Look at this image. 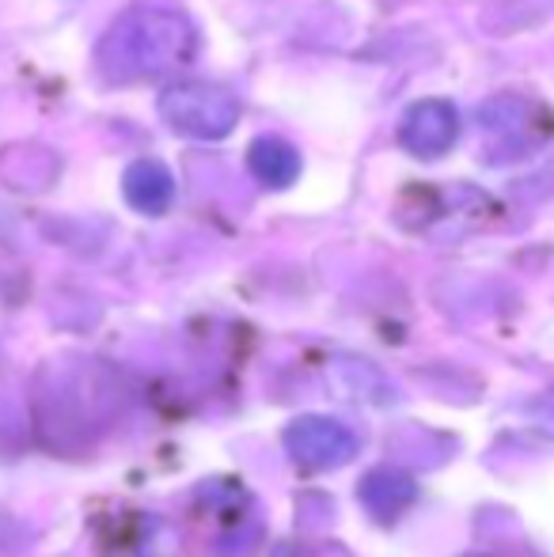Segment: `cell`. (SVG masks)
<instances>
[{
    "instance_id": "52a82bcc",
    "label": "cell",
    "mask_w": 554,
    "mask_h": 557,
    "mask_svg": "<svg viewBox=\"0 0 554 557\" xmlns=\"http://www.w3.org/2000/svg\"><path fill=\"white\" fill-rule=\"evenodd\" d=\"M247 168L267 190H288L300 178V152L285 137H255L247 148Z\"/></svg>"
},
{
    "instance_id": "6da1fadb",
    "label": "cell",
    "mask_w": 554,
    "mask_h": 557,
    "mask_svg": "<svg viewBox=\"0 0 554 557\" xmlns=\"http://www.w3.org/2000/svg\"><path fill=\"white\" fill-rule=\"evenodd\" d=\"M198 53V30L175 8L137 4L99 38L96 65L107 84H148L186 69Z\"/></svg>"
},
{
    "instance_id": "5b68a950",
    "label": "cell",
    "mask_w": 554,
    "mask_h": 557,
    "mask_svg": "<svg viewBox=\"0 0 554 557\" xmlns=\"http://www.w3.org/2000/svg\"><path fill=\"white\" fill-rule=\"evenodd\" d=\"M532 114L535 107L525 103L517 96H502L490 99L487 107L479 111V122L490 137V160H517V152H525L528 145L543 137V133L532 129Z\"/></svg>"
},
{
    "instance_id": "277c9868",
    "label": "cell",
    "mask_w": 554,
    "mask_h": 557,
    "mask_svg": "<svg viewBox=\"0 0 554 557\" xmlns=\"http://www.w3.org/2000/svg\"><path fill=\"white\" fill-rule=\"evenodd\" d=\"M459 140V111L448 99H418L399 122V145L415 160H441Z\"/></svg>"
},
{
    "instance_id": "8992f818",
    "label": "cell",
    "mask_w": 554,
    "mask_h": 557,
    "mask_svg": "<svg viewBox=\"0 0 554 557\" xmlns=\"http://www.w3.org/2000/svg\"><path fill=\"white\" fill-rule=\"evenodd\" d=\"M122 194H126L130 209L140 216H163L175 201V175L168 171V163L152 160H134L122 175Z\"/></svg>"
},
{
    "instance_id": "ba28073f",
    "label": "cell",
    "mask_w": 554,
    "mask_h": 557,
    "mask_svg": "<svg viewBox=\"0 0 554 557\" xmlns=\"http://www.w3.org/2000/svg\"><path fill=\"white\" fill-rule=\"evenodd\" d=\"M361 497L377 516H395L410 505L415 482H410L407 474H399V470H372L361 482Z\"/></svg>"
},
{
    "instance_id": "3957f363",
    "label": "cell",
    "mask_w": 554,
    "mask_h": 557,
    "mask_svg": "<svg viewBox=\"0 0 554 557\" xmlns=\"http://www.w3.org/2000/svg\"><path fill=\"white\" fill-rule=\"evenodd\" d=\"M288 455L304 470H334L354 459L357 441L342 421L334 418H300L285 433Z\"/></svg>"
},
{
    "instance_id": "7a4b0ae2",
    "label": "cell",
    "mask_w": 554,
    "mask_h": 557,
    "mask_svg": "<svg viewBox=\"0 0 554 557\" xmlns=\"http://www.w3.org/2000/svg\"><path fill=\"white\" fill-rule=\"evenodd\" d=\"M160 117L190 140H224L236 133L239 125V99L232 96L224 84L213 81H178L171 88H163L160 96Z\"/></svg>"
}]
</instances>
